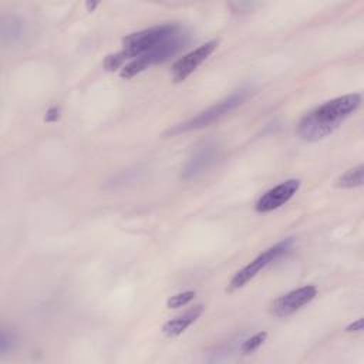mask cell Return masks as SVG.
I'll return each instance as SVG.
<instances>
[{
  "label": "cell",
  "instance_id": "6da1fadb",
  "mask_svg": "<svg viewBox=\"0 0 364 364\" xmlns=\"http://www.w3.org/2000/svg\"><path fill=\"white\" fill-rule=\"evenodd\" d=\"M361 104L360 94H347L333 98L301 117L297 125L299 135L306 141H320L330 135Z\"/></svg>",
  "mask_w": 364,
  "mask_h": 364
},
{
  "label": "cell",
  "instance_id": "7a4b0ae2",
  "mask_svg": "<svg viewBox=\"0 0 364 364\" xmlns=\"http://www.w3.org/2000/svg\"><path fill=\"white\" fill-rule=\"evenodd\" d=\"M182 30L178 24H162L156 27H151L138 33H132L124 38V48L115 54H111L105 58V68L109 71L122 68L128 61L141 54L155 48L156 46L165 43L175 34Z\"/></svg>",
  "mask_w": 364,
  "mask_h": 364
},
{
  "label": "cell",
  "instance_id": "3957f363",
  "mask_svg": "<svg viewBox=\"0 0 364 364\" xmlns=\"http://www.w3.org/2000/svg\"><path fill=\"white\" fill-rule=\"evenodd\" d=\"M188 43V37L185 34L183 30H181L178 34H175L173 37H171L169 40H166L165 43L156 46L155 48L141 54L139 57L132 58L131 61H128L119 71V75L122 78H132L136 74L142 73L144 70H146L149 65L152 64H158V63H164L166 60H169L172 55H175L185 44Z\"/></svg>",
  "mask_w": 364,
  "mask_h": 364
},
{
  "label": "cell",
  "instance_id": "277c9868",
  "mask_svg": "<svg viewBox=\"0 0 364 364\" xmlns=\"http://www.w3.org/2000/svg\"><path fill=\"white\" fill-rule=\"evenodd\" d=\"M247 90H239L236 92H233L232 95H229L228 98L216 102L215 105L209 107L208 109L199 112L196 117L191 118L189 121L175 125L172 129L168 131L169 135H175V134H181V132H188L192 129H199L203 128L209 124H212L213 121L219 119L220 117H223L225 114H228L229 111L235 109L236 107H239L247 97Z\"/></svg>",
  "mask_w": 364,
  "mask_h": 364
},
{
  "label": "cell",
  "instance_id": "5b68a950",
  "mask_svg": "<svg viewBox=\"0 0 364 364\" xmlns=\"http://www.w3.org/2000/svg\"><path fill=\"white\" fill-rule=\"evenodd\" d=\"M291 245L290 239H286L267 250H264L262 255H259L255 260H252L247 266H245L242 270H239L230 280L229 283V290H236L243 287L247 282H250L262 269H264L269 263L276 260L280 255H283Z\"/></svg>",
  "mask_w": 364,
  "mask_h": 364
},
{
  "label": "cell",
  "instance_id": "8992f818",
  "mask_svg": "<svg viewBox=\"0 0 364 364\" xmlns=\"http://www.w3.org/2000/svg\"><path fill=\"white\" fill-rule=\"evenodd\" d=\"M317 294L316 286H303L296 290H291L280 297H277L272 306L270 311L277 317H286L289 314H293L307 303H310Z\"/></svg>",
  "mask_w": 364,
  "mask_h": 364
},
{
  "label": "cell",
  "instance_id": "52a82bcc",
  "mask_svg": "<svg viewBox=\"0 0 364 364\" xmlns=\"http://www.w3.org/2000/svg\"><path fill=\"white\" fill-rule=\"evenodd\" d=\"M218 47L216 40H210L198 48L192 50L191 53L181 57L173 65H172V77L176 82L183 81L188 75H191Z\"/></svg>",
  "mask_w": 364,
  "mask_h": 364
},
{
  "label": "cell",
  "instance_id": "ba28073f",
  "mask_svg": "<svg viewBox=\"0 0 364 364\" xmlns=\"http://www.w3.org/2000/svg\"><path fill=\"white\" fill-rule=\"evenodd\" d=\"M299 188H300L299 179H287V181L282 182L280 185L264 192L257 199L255 209L259 213H266V212L274 210V209L280 208L282 205H284L286 202H289L293 198V195L299 191Z\"/></svg>",
  "mask_w": 364,
  "mask_h": 364
},
{
  "label": "cell",
  "instance_id": "9c48e42d",
  "mask_svg": "<svg viewBox=\"0 0 364 364\" xmlns=\"http://www.w3.org/2000/svg\"><path fill=\"white\" fill-rule=\"evenodd\" d=\"M218 156V146L215 144H205L203 146L198 148L195 154L189 158L186 165L182 169L183 179H192L203 173L216 159Z\"/></svg>",
  "mask_w": 364,
  "mask_h": 364
},
{
  "label": "cell",
  "instance_id": "30bf717a",
  "mask_svg": "<svg viewBox=\"0 0 364 364\" xmlns=\"http://www.w3.org/2000/svg\"><path fill=\"white\" fill-rule=\"evenodd\" d=\"M203 311V306L198 304L192 309H189L188 311H185L183 314L166 321L162 327V331L168 336V337H175L179 336L181 333H183Z\"/></svg>",
  "mask_w": 364,
  "mask_h": 364
},
{
  "label": "cell",
  "instance_id": "8fae6325",
  "mask_svg": "<svg viewBox=\"0 0 364 364\" xmlns=\"http://www.w3.org/2000/svg\"><path fill=\"white\" fill-rule=\"evenodd\" d=\"M364 182V166L357 165L348 171H346L341 176L337 178L336 185L340 188H357Z\"/></svg>",
  "mask_w": 364,
  "mask_h": 364
},
{
  "label": "cell",
  "instance_id": "7c38bea8",
  "mask_svg": "<svg viewBox=\"0 0 364 364\" xmlns=\"http://www.w3.org/2000/svg\"><path fill=\"white\" fill-rule=\"evenodd\" d=\"M193 297H195V291H192V290L182 291V293H178V294L172 296V297L166 301V306H168L169 309H178V307H182V306H186Z\"/></svg>",
  "mask_w": 364,
  "mask_h": 364
},
{
  "label": "cell",
  "instance_id": "4fadbf2b",
  "mask_svg": "<svg viewBox=\"0 0 364 364\" xmlns=\"http://www.w3.org/2000/svg\"><path fill=\"white\" fill-rule=\"evenodd\" d=\"M266 337H267V333H266V331H260V333L252 336L250 338H247V340L243 343V346H242V353H243V354H249V353L255 351L256 348H259V347L263 344V341L266 340Z\"/></svg>",
  "mask_w": 364,
  "mask_h": 364
},
{
  "label": "cell",
  "instance_id": "5bb4252c",
  "mask_svg": "<svg viewBox=\"0 0 364 364\" xmlns=\"http://www.w3.org/2000/svg\"><path fill=\"white\" fill-rule=\"evenodd\" d=\"M11 346H13V334H9L7 330H3L1 338H0V351L6 353Z\"/></svg>",
  "mask_w": 364,
  "mask_h": 364
},
{
  "label": "cell",
  "instance_id": "9a60e30c",
  "mask_svg": "<svg viewBox=\"0 0 364 364\" xmlns=\"http://www.w3.org/2000/svg\"><path fill=\"white\" fill-rule=\"evenodd\" d=\"M60 117V108L57 107H51L47 114H46V121L47 122H53V121H57Z\"/></svg>",
  "mask_w": 364,
  "mask_h": 364
},
{
  "label": "cell",
  "instance_id": "2e32d148",
  "mask_svg": "<svg viewBox=\"0 0 364 364\" xmlns=\"http://www.w3.org/2000/svg\"><path fill=\"white\" fill-rule=\"evenodd\" d=\"M363 330V318H358L357 321H354V323H351L347 328H346V331H348V333H358V331H361Z\"/></svg>",
  "mask_w": 364,
  "mask_h": 364
},
{
  "label": "cell",
  "instance_id": "e0dca14e",
  "mask_svg": "<svg viewBox=\"0 0 364 364\" xmlns=\"http://www.w3.org/2000/svg\"><path fill=\"white\" fill-rule=\"evenodd\" d=\"M85 6H87V9H88L90 11H92V10H94V9L98 6V3H87Z\"/></svg>",
  "mask_w": 364,
  "mask_h": 364
}]
</instances>
